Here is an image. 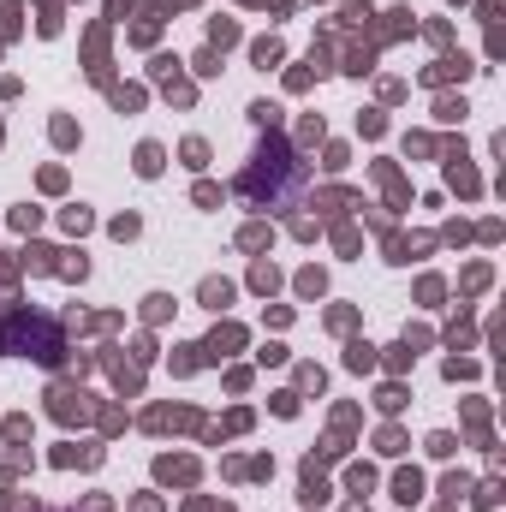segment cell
<instances>
[{
  "label": "cell",
  "instance_id": "cell-1",
  "mask_svg": "<svg viewBox=\"0 0 506 512\" xmlns=\"http://www.w3.org/2000/svg\"><path fill=\"white\" fill-rule=\"evenodd\" d=\"M304 185H310V167L298 161V149H292L280 131L262 137L256 161L239 173V197H245V203H262V209H292V203L304 197Z\"/></svg>",
  "mask_w": 506,
  "mask_h": 512
},
{
  "label": "cell",
  "instance_id": "cell-2",
  "mask_svg": "<svg viewBox=\"0 0 506 512\" xmlns=\"http://www.w3.org/2000/svg\"><path fill=\"white\" fill-rule=\"evenodd\" d=\"M0 352L6 358H36V364H60L66 358V328L54 322V316H42V310H18L6 328H0Z\"/></svg>",
  "mask_w": 506,
  "mask_h": 512
}]
</instances>
